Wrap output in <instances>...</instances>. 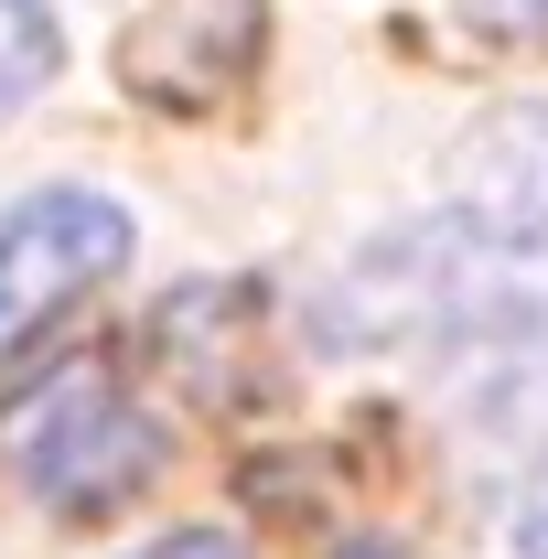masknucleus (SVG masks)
Returning <instances> with one entry per match:
<instances>
[{"mask_svg":"<svg viewBox=\"0 0 548 559\" xmlns=\"http://www.w3.org/2000/svg\"><path fill=\"white\" fill-rule=\"evenodd\" d=\"M484 33H505V44H548V0H463Z\"/></svg>","mask_w":548,"mask_h":559,"instance_id":"5","label":"nucleus"},{"mask_svg":"<svg viewBox=\"0 0 548 559\" xmlns=\"http://www.w3.org/2000/svg\"><path fill=\"white\" fill-rule=\"evenodd\" d=\"M0 452H11V474L44 495L55 516H108V506H130V495L162 474L151 409H140L119 377H97V366L44 377L22 409L0 419Z\"/></svg>","mask_w":548,"mask_h":559,"instance_id":"2","label":"nucleus"},{"mask_svg":"<svg viewBox=\"0 0 548 559\" xmlns=\"http://www.w3.org/2000/svg\"><path fill=\"white\" fill-rule=\"evenodd\" d=\"M366 559H388V549H366Z\"/></svg>","mask_w":548,"mask_h":559,"instance_id":"8","label":"nucleus"},{"mask_svg":"<svg viewBox=\"0 0 548 559\" xmlns=\"http://www.w3.org/2000/svg\"><path fill=\"white\" fill-rule=\"evenodd\" d=\"M140 559H248L226 527H183V538H162V549H140Z\"/></svg>","mask_w":548,"mask_h":559,"instance_id":"6","label":"nucleus"},{"mask_svg":"<svg viewBox=\"0 0 548 559\" xmlns=\"http://www.w3.org/2000/svg\"><path fill=\"white\" fill-rule=\"evenodd\" d=\"M65 66V33H55V0H0V119L22 97H44V75Z\"/></svg>","mask_w":548,"mask_h":559,"instance_id":"4","label":"nucleus"},{"mask_svg":"<svg viewBox=\"0 0 548 559\" xmlns=\"http://www.w3.org/2000/svg\"><path fill=\"white\" fill-rule=\"evenodd\" d=\"M334 345H474L548 323V183H474L377 237L312 312Z\"/></svg>","mask_w":548,"mask_h":559,"instance_id":"1","label":"nucleus"},{"mask_svg":"<svg viewBox=\"0 0 548 559\" xmlns=\"http://www.w3.org/2000/svg\"><path fill=\"white\" fill-rule=\"evenodd\" d=\"M119 259H130V215L86 183L11 205L0 215V355H22L44 323H65L97 280H119Z\"/></svg>","mask_w":548,"mask_h":559,"instance_id":"3","label":"nucleus"},{"mask_svg":"<svg viewBox=\"0 0 548 559\" xmlns=\"http://www.w3.org/2000/svg\"><path fill=\"white\" fill-rule=\"evenodd\" d=\"M516 549H527V559H548V506L527 516V527H516Z\"/></svg>","mask_w":548,"mask_h":559,"instance_id":"7","label":"nucleus"}]
</instances>
